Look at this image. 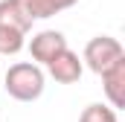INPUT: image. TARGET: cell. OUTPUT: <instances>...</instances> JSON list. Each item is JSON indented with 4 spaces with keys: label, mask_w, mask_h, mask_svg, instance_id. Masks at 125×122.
Segmentation results:
<instances>
[{
    "label": "cell",
    "mask_w": 125,
    "mask_h": 122,
    "mask_svg": "<svg viewBox=\"0 0 125 122\" xmlns=\"http://www.w3.org/2000/svg\"><path fill=\"white\" fill-rule=\"evenodd\" d=\"M64 50H67V38H64L61 32H55V29H44V32H38V35H32V41H29L32 58L38 61V64H44V67L55 58L58 52H64Z\"/></svg>",
    "instance_id": "obj_4"
},
{
    "label": "cell",
    "mask_w": 125,
    "mask_h": 122,
    "mask_svg": "<svg viewBox=\"0 0 125 122\" xmlns=\"http://www.w3.org/2000/svg\"><path fill=\"white\" fill-rule=\"evenodd\" d=\"M23 3H26L32 18H52V15L64 12V9L76 6L79 0H23Z\"/></svg>",
    "instance_id": "obj_7"
},
{
    "label": "cell",
    "mask_w": 125,
    "mask_h": 122,
    "mask_svg": "<svg viewBox=\"0 0 125 122\" xmlns=\"http://www.w3.org/2000/svg\"><path fill=\"white\" fill-rule=\"evenodd\" d=\"M79 122H119L116 119V111L111 108V105H87L84 111H82V116Z\"/></svg>",
    "instance_id": "obj_8"
},
{
    "label": "cell",
    "mask_w": 125,
    "mask_h": 122,
    "mask_svg": "<svg viewBox=\"0 0 125 122\" xmlns=\"http://www.w3.org/2000/svg\"><path fill=\"white\" fill-rule=\"evenodd\" d=\"M32 20L23 0H0V55H18L23 50Z\"/></svg>",
    "instance_id": "obj_1"
},
{
    "label": "cell",
    "mask_w": 125,
    "mask_h": 122,
    "mask_svg": "<svg viewBox=\"0 0 125 122\" xmlns=\"http://www.w3.org/2000/svg\"><path fill=\"white\" fill-rule=\"evenodd\" d=\"M102 87H105V96H108L114 111L125 108V58L102 73Z\"/></svg>",
    "instance_id": "obj_6"
},
{
    "label": "cell",
    "mask_w": 125,
    "mask_h": 122,
    "mask_svg": "<svg viewBox=\"0 0 125 122\" xmlns=\"http://www.w3.org/2000/svg\"><path fill=\"white\" fill-rule=\"evenodd\" d=\"M3 87L18 102H35L44 93V70L38 64H29V61L12 64L3 76Z\"/></svg>",
    "instance_id": "obj_2"
},
{
    "label": "cell",
    "mask_w": 125,
    "mask_h": 122,
    "mask_svg": "<svg viewBox=\"0 0 125 122\" xmlns=\"http://www.w3.org/2000/svg\"><path fill=\"white\" fill-rule=\"evenodd\" d=\"M122 58H125V50H122V44H119L116 38H111V35H96V38L87 41V47H84L82 64H87L96 76H102L105 70H111L116 61H122Z\"/></svg>",
    "instance_id": "obj_3"
},
{
    "label": "cell",
    "mask_w": 125,
    "mask_h": 122,
    "mask_svg": "<svg viewBox=\"0 0 125 122\" xmlns=\"http://www.w3.org/2000/svg\"><path fill=\"white\" fill-rule=\"evenodd\" d=\"M47 73H50L58 84H76V81L82 79V73H84V64H82V58L67 47L64 52H58L55 58L47 64Z\"/></svg>",
    "instance_id": "obj_5"
}]
</instances>
